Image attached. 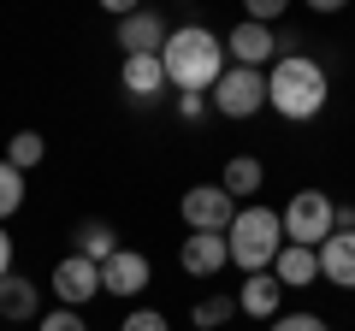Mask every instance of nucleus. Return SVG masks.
<instances>
[{"label":"nucleus","mask_w":355,"mask_h":331,"mask_svg":"<svg viewBox=\"0 0 355 331\" xmlns=\"http://www.w3.org/2000/svg\"><path fill=\"white\" fill-rule=\"evenodd\" d=\"M160 65H166V83H178L184 95H214V83L225 77V42L202 24H184L178 36H166Z\"/></svg>","instance_id":"obj_1"},{"label":"nucleus","mask_w":355,"mask_h":331,"mask_svg":"<svg viewBox=\"0 0 355 331\" xmlns=\"http://www.w3.org/2000/svg\"><path fill=\"white\" fill-rule=\"evenodd\" d=\"M266 107H272L279 118H291V125L320 118V107H326V71H320V60H308V53H284V60H272Z\"/></svg>","instance_id":"obj_2"},{"label":"nucleus","mask_w":355,"mask_h":331,"mask_svg":"<svg viewBox=\"0 0 355 331\" xmlns=\"http://www.w3.org/2000/svg\"><path fill=\"white\" fill-rule=\"evenodd\" d=\"M225 249H231V267L266 272L279 260V249H284V219L272 213V207H237V219H231V231H225Z\"/></svg>","instance_id":"obj_3"},{"label":"nucleus","mask_w":355,"mask_h":331,"mask_svg":"<svg viewBox=\"0 0 355 331\" xmlns=\"http://www.w3.org/2000/svg\"><path fill=\"white\" fill-rule=\"evenodd\" d=\"M284 242H296V249H320V242L338 231V202H331L326 190H296L291 202H284Z\"/></svg>","instance_id":"obj_4"},{"label":"nucleus","mask_w":355,"mask_h":331,"mask_svg":"<svg viewBox=\"0 0 355 331\" xmlns=\"http://www.w3.org/2000/svg\"><path fill=\"white\" fill-rule=\"evenodd\" d=\"M178 219L190 231H219V237H225L231 219H237V202L225 195V184H190L184 202H178Z\"/></svg>","instance_id":"obj_5"},{"label":"nucleus","mask_w":355,"mask_h":331,"mask_svg":"<svg viewBox=\"0 0 355 331\" xmlns=\"http://www.w3.org/2000/svg\"><path fill=\"white\" fill-rule=\"evenodd\" d=\"M214 107L225 118H254L266 107V77L249 71V65H231V71L214 83Z\"/></svg>","instance_id":"obj_6"},{"label":"nucleus","mask_w":355,"mask_h":331,"mask_svg":"<svg viewBox=\"0 0 355 331\" xmlns=\"http://www.w3.org/2000/svg\"><path fill=\"white\" fill-rule=\"evenodd\" d=\"M48 290L60 296V307H77V314H83V307L101 296V267H95V260H83V255H65L60 267H53Z\"/></svg>","instance_id":"obj_7"},{"label":"nucleus","mask_w":355,"mask_h":331,"mask_svg":"<svg viewBox=\"0 0 355 331\" xmlns=\"http://www.w3.org/2000/svg\"><path fill=\"white\" fill-rule=\"evenodd\" d=\"M148 278H154V267H148L142 249H119L113 260H101V290L107 296H142Z\"/></svg>","instance_id":"obj_8"},{"label":"nucleus","mask_w":355,"mask_h":331,"mask_svg":"<svg viewBox=\"0 0 355 331\" xmlns=\"http://www.w3.org/2000/svg\"><path fill=\"white\" fill-rule=\"evenodd\" d=\"M178 260H184V272H190V278H214V272H225L231 249H225V237H219V231H196V237H184Z\"/></svg>","instance_id":"obj_9"},{"label":"nucleus","mask_w":355,"mask_h":331,"mask_svg":"<svg viewBox=\"0 0 355 331\" xmlns=\"http://www.w3.org/2000/svg\"><path fill=\"white\" fill-rule=\"evenodd\" d=\"M320 278L338 290H355V231H331L320 242Z\"/></svg>","instance_id":"obj_10"},{"label":"nucleus","mask_w":355,"mask_h":331,"mask_svg":"<svg viewBox=\"0 0 355 331\" xmlns=\"http://www.w3.org/2000/svg\"><path fill=\"white\" fill-rule=\"evenodd\" d=\"M119 48H125V60H130V53H160V48H166V18H160V12H130V18H119Z\"/></svg>","instance_id":"obj_11"},{"label":"nucleus","mask_w":355,"mask_h":331,"mask_svg":"<svg viewBox=\"0 0 355 331\" xmlns=\"http://www.w3.org/2000/svg\"><path fill=\"white\" fill-rule=\"evenodd\" d=\"M272 278H279L284 290H308V284H320V249H296V242H284L279 260H272Z\"/></svg>","instance_id":"obj_12"},{"label":"nucleus","mask_w":355,"mask_h":331,"mask_svg":"<svg viewBox=\"0 0 355 331\" xmlns=\"http://www.w3.org/2000/svg\"><path fill=\"white\" fill-rule=\"evenodd\" d=\"M0 319H18V325H30V319H42V284L36 278H0Z\"/></svg>","instance_id":"obj_13"},{"label":"nucleus","mask_w":355,"mask_h":331,"mask_svg":"<svg viewBox=\"0 0 355 331\" xmlns=\"http://www.w3.org/2000/svg\"><path fill=\"white\" fill-rule=\"evenodd\" d=\"M279 296H284V284L272 278V272H249V278H243V290H237V307L272 325V319H279Z\"/></svg>","instance_id":"obj_14"},{"label":"nucleus","mask_w":355,"mask_h":331,"mask_svg":"<svg viewBox=\"0 0 355 331\" xmlns=\"http://www.w3.org/2000/svg\"><path fill=\"white\" fill-rule=\"evenodd\" d=\"M119 77H125V95H130V101H154V95L166 89V65H160V53H130Z\"/></svg>","instance_id":"obj_15"},{"label":"nucleus","mask_w":355,"mask_h":331,"mask_svg":"<svg viewBox=\"0 0 355 331\" xmlns=\"http://www.w3.org/2000/svg\"><path fill=\"white\" fill-rule=\"evenodd\" d=\"M225 53H231L237 65H249V71H261V65L272 60V30H266V24H249V18H243V24L231 30Z\"/></svg>","instance_id":"obj_16"},{"label":"nucleus","mask_w":355,"mask_h":331,"mask_svg":"<svg viewBox=\"0 0 355 331\" xmlns=\"http://www.w3.org/2000/svg\"><path fill=\"white\" fill-rule=\"evenodd\" d=\"M119 249H125V242L113 237V225H107V219H83V225H77V255H83V260H95V267H101V260H113Z\"/></svg>","instance_id":"obj_17"},{"label":"nucleus","mask_w":355,"mask_h":331,"mask_svg":"<svg viewBox=\"0 0 355 331\" xmlns=\"http://www.w3.org/2000/svg\"><path fill=\"white\" fill-rule=\"evenodd\" d=\"M219 184H225L231 202H243V195H254L266 184V166L254 160V154H237V160H225V178H219Z\"/></svg>","instance_id":"obj_18"},{"label":"nucleus","mask_w":355,"mask_h":331,"mask_svg":"<svg viewBox=\"0 0 355 331\" xmlns=\"http://www.w3.org/2000/svg\"><path fill=\"white\" fill-rule=\"evenodd\" d=\"M42 154H48V142H42L36 130H18V136L6 142V166H12V172H30V166H42Z\"/></svg>","instance_id":"obj_19"},{"label":"nucleus","mask_w":355,"mask_h":331,"mask_svg":"<svg viewBox=\"0 0 355 331\" xmlns=\"http://www.w3.org/2000/svg\"><path fill=\"white\" fill-rule=\"evenodd\" d=\"M24 207V172H12V166L0 160V225Z\"/></svg>","instance_id":"obj_20"},{"label":"nucleus","mask_w":355,"mask_h":331,"mask_svg":"<svg viewBox=\"0 0 355 331\" xmlns=\"http://www.w3.org/2000/svg\"><path fill=\"white\" fill-rule=\"evenodd\" d=\"M231 314H237V302H231V296H202V302H196V325H202V331L225 325Z\"/></svg>","instance_id":"obj_21"},{"label":"nucleus","mask_w":355,"mask_h":331,"mask_svg":"<svg viewBox=\"0 0 355 331\" xmlns=\"http://www.w3.org/2000/svg\"><path fill=\"white\" fill-rule=\"evenodd\" d=\"M36 331H89V319L77 314V307H53V314L36 319Z\"/></svg>","instance_id":"obj_22"},{"label":"nucleus","mask_w":355,"mask_h":331,"mask_svg":"<svg viewBox=\"0 0 355 331\" xmlns=\"http://www.w3.org/2000/svg\"><path fill=\"white\" fill-rule=\"evenodd\" d=\"M119 331H172V325H166V314H160V307H130Z\"/></svg>","instance_id":"obj_23"},{"label":"nucleus","mask_w":355,"mask_h":331,"mask_svg":"<svg viewBox=\"0 0 355 331\" xmlns=\"http://www.w3.org/2000/svg\"><path fill=\"white\" fill-rule=\"evenodd\" d=\"M272 331H331V325L320 314H279V319H272Z\"/></svg>","instance_id":"obj_24"},{"label":"nucleus","mask_w":355,"mask_h":331,"mask_svg":"<svg viewBox=\"0 0 355 331\" xmlns=\"http://www.w3.org/2000/svg\"><path fill=\"white\" fill-rule=\"evenodd\" d=\"M284 12V0H249V24H266L272 30V18Z\"/></svg>","instance_id":"obj_25"},{"label":"nucleus","mask_w":355,"mask_h":331,"mask_svg":"<svg viewBox=\"0 0 355 331\" xmlns=\"http://www.w3.org/2000/svg\"><path fill=\"white\" fill-rule=\"evenodd\" d=\"M0 278H12V237H6V225H0Z\"/></svg>","instance_id":"obj_26"}]
</instances>
